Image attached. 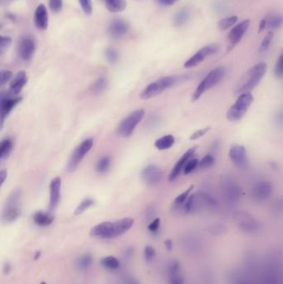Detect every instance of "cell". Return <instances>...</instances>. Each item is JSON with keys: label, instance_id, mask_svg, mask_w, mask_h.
I'll return each mask as SVG.
<instances>
[{"label": "cell", "instance_id": "obj_31", "mask_svg": "<svg viewBox=\"0 0 283 284\" xmlns=\"http://www.w3.org/2000/svg\"><path fill=\"white\" fill-rule=\"evenodd\" d=\"M238 21L237 16H230V17L224 18L220 20L218 22V27L221 31H225L234 25Z\"/></svg>", "mask_w": 283, "mask_h": 284}, {"label": "cell", "instance_id": "obj_15", "mask_svg": "<svg viewBox=\"0 0 283 284\" xmlns=\"http://www.w3.org/2000/svg\"><path fill=\"white\" fill-rule=\"evenodd\" d=\"M223 192L228 203H235L241 198V189L233 179L226 178L223 181Z\"/></svg>", "mask_w": 283, "mask_h": 284}, {"label": "cell", "instance_id": "obj_35", "mask_svg": "<svg viewBox=\"0 0 283 284\" xmlns=\"http://www.w3.org/2000/svg\"><path fill=\"white\" fill-rule=\"evenodd\" d=\"M106 85H107V81H106V78L101 77V78H98L97 81H95L94 83L92 84L91 89L95 93H99L106 88Z\"/></svg>", "mask_w": 283, "mask_h": 284}, {"label": "cell", "instance_id": "obj_30", "mask_svg": "<svg viewBox=\"0 0 283 284\" xmlns=\"http://www.w3.org/2000/svg\"><path fill=\"white\" fill-rule=\"evenodd\" d=\"M189 9L184 8V9H181V10L178 12L177 14H175L174 22H175V24L176 26H182L189 20Z\"/></svg>", "mask_w": 283, "mask_h": 284}, {"label": "cell", "instance_id": "obj_18", "mask_svg": "<svg viewBox=\"0 0 283 284\" xmlns=\"http://www.w3.org/2000/svg\"><path fill=\"white\" fill-rule=\"evenodd\" d=\"M61 180L60 177L53 179L50 183V201H49V210L54 211L59 205L61 195Z\"/></svg>", "mask_w": 283, "mask_h": 284}, {"label": "cell", "instance_id": "obj_52", "mask_svg": "<svg viewBox=\"0 0 283 284\" xmlns=\"http://www.w3.org/2000/svg\"><path fill=\"white\" fill-rule=\"evenodd\" d=\"M266 27V20H263L260 22L259 24V29H258V33H261L262 31H263Z\"/></svg>", "mask_w": 283, "mask_h": 284}, {"label": "cell", "instance_id": "obj_14", "mask_svg": "<svg viewBox=\"0 0 283 284\" xmlns=\"http://www.w3.org/2000/svg\"><path fill=\"white\" fill-rule=\"evenodd\" d=\"M36 50V42L32 37L25 36L20 39L18 45L19 56L23 61H29Z\"/></svg>", "mask_w": 283, "mask_h": 284}, {"label": "cell", "instance_id": "obj_46", "mask_svg": "<svg viewBox=\"0 0 283 284\" xmlns=\"http://www.w3.org/2000/svg\"><path fill=\"white\" fill-rule=\"evenodd\" d=\"M160 226H161V220L157 218L156 220H153L152 222L149 224L148 229L152 233H156L158 231Z\"/></svg>", "mask_w": 283, "mask_h": 284}, {"label": "cell", "instance_id": "obj_22", "mask_svg": "<svg viewBox=\"0 0 283 284\" xmlns=\"http://www.w3.org/2000/svg\"><path fill=\"white\" fill-rule=\"evenodd\" d=\"M34 223L37 225L46 227V226L50 225L54 221L53 215H51L49 213H45V212L39 211L36 214H34Z\"/></svg>", "mask_w": 283, "mask_h": 284}, {"label": "cell", "instance_id": "obj_23", "mask_svg": "<svg viewBox=\"0 0 283 284\" xmlns=\"http://www.w3.org/2000/svg\"><path fill=\"white\" fill-rule=\"evenodd\" d=\"M175 138L172 135H165L164 137H161L155 142L156 146L160 151H165L169 148L172 147L175 144Z\"/></svg>", "mask_w": 283, "mask_h": 284}, {"label": "cell", "instance_id": "obj_49", "mask_svg": "<svg viewBox=\"0 0 283 284\" xmlns=\"http://www.w3.org/2000/svg\"><path fill=\"white\" fill-rule=\"evenodd\" d=\"M11 264L9 263H5V264L3 265V272L4 274H9V272L11 271Z\"/></svg>", "mask_w": 283, "mask_h": 284}, {"label": "cell", "instance_id": "obj_12", "mask_svg": "<svg viewBox=\"0 0 283 284\" xmlns=\"http://www.w3.org/2000/svg\"><path fill=\"white\" fill-rule=\"evenodd\" d=\"M218 51H219L218 45H207L205 47H202L201 49L198 51L197 53H195V55H193L190 59H188L184 62L183 67L185 68H192V67H196L198 65H200L201 62H203L207 57L211 56L214 53H216Z\"/></svg>", "mask_w": 283, "mask_h": 284}, {"label": "cell", "instance_id": "obj_47", "mask_svg": "<svg viewBox=\"0 0 283 284\" xmlns=\"http://www.w3.org/2000/svg\"><path fill=\"white\" fill-rule=\"evenodd\" d=\"M122 284H141L136 279L130 277V276H125L123 278Z\"/></svg>", "mask_w": 283, "mask_h": 284}, {"label": "cell", "instance_id": "obj_27", "mask_svg": "<svg viewBox=\"0 0 283 284\" xmlns=\"http://www.w3.org/2000/svg\"><path fill=\"white\" fill-rule=\"evenodd\" d=\"M101 264L103 267L111 269V270H117L121 267V263L114 256H107L102 258L101 260Z\"/></svg>", "mask_w": 283, "mask_h": 284}, {"label": "cell", "instance_id": "obj_4", "mask_svg": "<svg viewBox=\"0 0 283 284\" xmlns=\"http://www.w3.org/2000/svg\"><path fill=\"white\" fill-rule=\"evenodd\" d=\"M226 70L222 67H216L212 70L211 72H209L199 84L197 88L192 95V101L199 100L204 92L212 89L217 84L220 83V81H222V78H224Z\"/></svg>", "mask_w": 283, "mask_h": 284}, {"label": "cell", "instance_id": "obj_20", "mask_svg": "<svg viewBox=\"0 0 283 284\" xmlns=\"http://www.w3.org/2000/svg\"><path fill=\"white\" fill-rule=\"evenodd\" d=\"M28 82V77L26 74L25 72L21 71L20 73H18L14 79L12 80L10 82V86H9V93L14 97V96H18L20 94V92L22 91V88L24 87L26 83Z\"/></svg>", "mask_w": 283, "mask_h": 284}, {"label": "cell", "instance_id": "obj_43", "mask_svg": "<svg viewBox=\"0 0 283 284\" xmlns=\"http://www.w3.org/2000/svg\"><path fill=\"white\" fill-rule=\"evenodd\" d=\"M211 127L210 126H207L205 128L200 129L198 131H195V133L192 134L189 139L191 141H196V140L200 139L201 137H203L204 135L208 133V131H210Z\"/></svg>", "mask_w": 283, "mask_h": 284}, {"label": "cell", "instance_id": "obj_10", "mask_svg": "<svg viewBox=\"0 0 283 284\" xmlns=\"http://www.w3.org/2000/svg\"><path fill=\"white\" fill-rule=\"evenodd\" d=\"M22 101L21 97H13L9 92H2L0 96V117L1 126L6 117L12 112V110Z\"/></svg>", "mask_w": 283, "mask_h": 284}, {"label": "cell", "instance_id": "obj_42", "mask_svg": "<svg viewBox=\"0 0 283 284\" xmlns=\"http://www.w3.org/2000/svg\"><path fill=\"white\" fill-rule=\"evenodd\" d=\"M81 7L86 15H90L92 12V0H79Z\"/></svg>", "mask_w": 283, "mask_h": 284}, {"label": "cell", "instance_id": "obj_5", "mask_svg": "<svg viewBox=\"0 0 283 284\" xmlns=\"http://www.w3.org/2000/svg\"><path fill=\"white\" fill-rule=\"evenodd\" d=\"M22 207V191L15 189L9 195L3 207L2 218L6 223H12L18 220L21 215Z\"/></svg>", "mask_w": 283, "mask_h": 284}, {"label": "cell", "instance_id": "obj_39", "mask_svg": "<svg viewBox=\"0 0 283 284\" xmlns=\"http://www.w3.org/2000/svg\"><path fill=\"white\" fill-rule=\"evenodd\" d=\"M274 74L277 78L283 77V53L278 58L274 67Z\"/></svg>", "mask_w": 283, "mask_h": 284}, {"label": "cell", "instance_id": "obj_50", "mask_svg": "<svg viewBox=\"0 0 283 284\" xmlns=\"http://www.w3.org/2000/svg\"><path fill=\"white\" fill-rule=\"evenodd\" d=\"M132 254H133V249L131 248H128L124 254V258L125 259H130V258L132 256Z\"/></svg>", "mask_w": 283, "mask_h": 284}, {"label": "cell", "instance_id": "obj_33", "mask_svg": "<svg viewBox=\"0 0 283 284\" xmlns=\"http://www.w3.org/2000/svg\"><path fill=\"white\" fill-rule=\"evenodd\" d=\"M111 164V158L109 156H103L97 164V170L99 173H105L108 170Z\"/></svg>", "mask_w": 283, "mask_h": 284}, {"label": "cell", "instance_id": "obj_6", "mask_svg": "<svg viewBox=\"0 0 283 284\" xmlns=\"http://www.w3.org/2000/svg\"><path fill=\"white\" fill-rule=\"evenodd\" d=\"M176 77H164L149 84L140 95L142 100H149L161 94L177 82Z\"/></svg>", "mask_w": 283, "mask_h": 284}, {"label": "cell", "instance_id": "obj_28", "mask_svg": "<svg viewBox=\"0 0 283 284\" xmlns=\"http://www.w3.org/2000/svg\"><path fill=\"white\" fill-rule=\"evenodd\" d=\"M92 263V256L90 254H83L78 259L76 262V266L79 270H86L87 269Z\"/></svg>", "mask_w": 283, "mask_h": 284}, {"label": "cell", "instance_id": "obj_19", "mask_svg": "<svg viewBox=\"0 0 283 284\" xmlns=\"http://www.w3.org/2000/svg\"><path fill=\"white\" fill-rule=\"evenodd\" d=\"M129 29L127 22L121 20H116L109 26L108 33L112 39H118L126 34Z\"/></svg>", "mask_w": 283, "mask_h": 284}, {"label": "cell", "instance_id": "obj_32", "mask_svg": "<svg viewBox=\"0 0 283 284\" xmlns=\"http://www.w3.org/2000/svg\"><path fill=\"white\" fill-rule=\"evenodd\" d=\"M93 204H94V201L93 200L89 198L85 199L77 207V209H75V212H74V215H80L81 214H83L84 212L87 210L90 207H92Z\"/></svg>", "mask_w": 283, "mask_h": 284}, {"label": "cell", "instance_id": "obj_54", "mask_svg": "<svg viewBox=\"0 0 283 284\" xmlns=\"http://www.w3.org/2000/svg\"><path fill=\"white\" fill-rule=\"evenodd\" d=\"M277 121H278V123L281 124V125H283V113H280V114L278 115V117H277Z\"/></svg>", "mask_w": 283, "mask_h": 284}, {"label": "cell", "instance_id": "obj_8", "mask_svg": "<svg viewBox=\"0 0 283 284\" xmlns=\"http://www.w3.org/2000/svg\"><path fill=\"white\" fill-rule=\"evenodd\" d=\"M92 145H93V139L88 138L81 142L80 145L76 148L70 157L69 162L67 164V170L69 172H73L78 168L86 154L91 151Z\"/></svg>", "mask_w": 283, "mask_h": 284}, {"label": "cell", "instance_id": "obj_29", "mask_svg": "<svg viewBox=\"0 0 283 284\" xmlns=\"http://www.w3.org/2000/svg\"><path fill=\"white\" fill-rule=\"evenodd\" d=\"M283 25V15L275 14L266 20V27L272 29H278Z\"/></svg>", "mask_w": 283, "mask_h": 284}, {"label": "cell", "instance_id": "obj_9", "mask_svg": "<svg viewBox=\"0 0 283 284\" xmlns=\"http://www.w3.org/2000/svg\"><path fill=\"white\" fill-rule=\"evenodd\" d=\"M228 156L233 164L239 169H246L249 164L247 150L244 145L234 143L231 145Z\"/></svg>", "mask_w": 283, "mask_h": 284}, {"label": "cell", "instance_id": "obj_2", "mask_svg": "<svg viewBox=\"0 0 283 284\" xmlns=\"http://www.w3.org/2000/svg\"><path fill=\"white\" fill-rule=\"evenodd\" d=\"M267 65L265 62H258L247 70L242 76L235 87V94L240 95L245 92H251L258 86L266 74Z\"/></svg>", "mask_w": 283, "mask_h": 284}, {"label": "cell", "instance_id": "obj_48", "mask_svg": "<svg viewBox=\"0 0 283 284\" xmlns=\"http://www.w3.org/2000/svg\"><path fill=\"white\" fill-rule=\"evenodd\" d=\"M7 176H8V173L5 170H1V172H0V181H1V186L3 185V183H4V181H5L6 178H7Z\"/></svg>", "mask_w": 283, "mask_h": 284}, {"label": "cell", "instance_id": "obj_34", "mask_svg": "<svg viewBox=\"0 0 283 284\" xmlns=\"http://www.w3.org/2000/svg\"><path fill=\"white\" fill-rule=\"evenodd\" d=\"M215 164V159H214V156H212L210 154H208L206 156H203L202 160L200 161L199 163V167L201 169H208L210 168Z\"/></svg>", "mask_w": 283, "mask_h": 284}, {"label": "cell", "instance_id": "obj_55", "mask_svg": "<svg viewBox=\"0 0 283 284\" xmlns=\"http://www.w3.org/2000/svg\"><path fill=\"white\" fill-rule=\"evenodd\" d=\"M41 251H38V252H36V254H35V255H34V259H40V257H41Z\"/></svg>", "mask_w": 283, "mask_h": 284}, {"label": "cell", "instance_id": "obj_56", "mask_svg": "<svg viewBox=\"0 0 283 284\" xmlns=\"http://www.w3.org/2000/svg\"><path fill=\"white\" fill-rule=\"evenodd\" d=\"M41 284H46V283H44V282H42V283H41Z\"/></svg>", "mask_w": 283, "mask_h": 284}, {"label": "cell", "instance_id": "obj_11", "mask_svg": "<svg viewBox=\"0 0 283 284\" xmlns=\"http://www.w3.org/2000/svg\"><path fill=\"white\" fill-rule=\"evenodd\" d=\"M249 25L250 20H245L232 28L228 35V47L227 49L228 53L233 50V48L239 44L243 37L244 36L245 33L249 28Z\"/></svg>", "mask_w": 283, "mask_h": 284}, {"label": "cell", "instance_id": "obj_36", "mask_svg": "<svg viewBox=\"0 0 283 284\" xmlns=\"http://www.w3.org/2000/svg\"><path fill=\"white\" fill-rule=\"evenodd\" d=\"M273 37H274V34L272 32H268L266 34V36L264 37L263 40V42H261V45H260V47H259V52L260 53H264L269 48L270 45L272 43Z\"/></svg>", "mask_w": 283, "mask_h": 284}, {"label": "cell", "instance_id": "obj_41", "mask_svg": "<svg viewBox=\"0 0 283 284\" xmlns=\"http://www.w3.org/2000/svg\"><path fill=\"white\" fill-rule=\"evenodd\" d=\"M156 255V249L150 245L145 246L144 249V259L147 262H151Z\"/></svg>", "mask_w": 283, "mask_h": 284}, {"label": "cell", "instance_id": "obj_25", "mask_svg": "<svg viewBox=\"0 0 283 284\" xmlns=\"http://www.w3.org/2000/svg\"><path fill=\"white\" fill-rule=\"evenodd\" d=\"M193 189H194V185H190L188 189H186L185 191H183V193H181V195H178L174 201V203H173L174 210H179V209L183 208V205H184L187 200L189 199V195H191Z\"/></svg>", "mask_w": 283, "mask_h": 284}, {"label": "cell", "instance_id": "obj_17", "mask_svg": "<svg viewBox=\"0 0 283 284\" xmlns=\"http://www.w3.org/2000/svg\"><path fill=\"white\" fill-rule=\"evenodd\" d=\"M142 178L145 184L156 185L159 184L163 178V173L156 165L150 164L142 170Z\"/></svg>", "mask_w": 283, "mask_h": 284}, {"label": "cell", "instance_id": "obj_21", "mask_svg": "<svg viewBox=\"0 0 283 284\" xmlns=\"http://www.w3.org/2000/svg\"><path fill=\"white\" fill-rule=\"evenodd\" d=\"M34 23L37 28L40 30L47 29L48 26V14L47 8L44 4H39L37 7L36 11L34 14Z\"/></svg>", "mask_w": 283, "mask_h": 284}, {"label": "cell", "instance_id": "obj_24", "mask_svg": "<svg viewBox=\"0 0 283 284\" xmlns=\"http://www.w3.org/2000/svg\"><path fill=\"white\" fill-rule=\"evenodd\" d=\"M106 6L111 13H121L126 9V0H105Z\"/></svg>", "mask_w": 283, "mask_h": 284}, {"label": "cell", "instance_id": "obj_3", "mask_svg": "<svg viewBox=\"0 0 283 284\" xmlns=\"http://www.w3.org/2000/svg\"><path fill=\"white\" fill-rule=\"evenodd\" d=\"M253 101L254 98L251 92H245L239 95L235 102L229 107L227 112V119L233 122L241 120L249 110Z\"/></svg>", "mask_w": 283, "mask_h": 284}, {"label": "cell", "instance_id": "obj_13", "mask_svg": "<svg viewBox=\"0 0 283 284\" xmlns=\"http://www.w3.org/2000/svg\"><path fill=\"white\" fill-rule=\"evenodd\" d=\"M273 187L269 181H261L257 182L252 189V197L258 202H264L271 197Z\"/></svg>", "mask_w": 283, "mask_h": 284}, {"label": "cell", "instance_id": "obj_53", "mask_svg": "<svg viewBox=\"0 0 283 284\" xmlns=\"http://www.w3.org/2000/svg\"><path fill=\"white\" fill-rule=\"evenodd\" d=\"M164 244H165V247H166L168 250H171V249H172L173 243L172 242H171V240H166V241L164 242Z\"/></svg>", "mask_w": 283, "mask_h": 284}, {"label": "cell", "instance_id": "obj_44", "mask_svg": "<svg viewBox=\"0 0 283 284\" xmlns=\"http://www.w3.org/2000/svg\"><path fill=\"white\" fill-rule=\"evenodd\" d=\"M62 0H49V7L53 13H59L62 9Z\"/></svg>", "mask_w": 283, "mask_h": 284}, {"label": "cell", "instance_id": "obj_40", "mask_svg": "<svg viewBox=\"0 0 283 284\" xmlns=\"http://www.w3.org/2000/svg\"><path fill=\"white\" fill-rule=\"evenodd\" d=\"M199 160L197 159H191L189 161L187 164H186L185 167L183 169V172L185 176L189 175L190 173L193 172L194 170L199 166Z\"/></svg>", "mask_w": 283, "mask_h": 284}, {"label": "cell", "instance_id": "obj_37", "mask_svg": "<svg viewBox=\"0 0 283 284\" xmlns=\"http://www.w3.org/2000/svg\"><path fill=\"white\" fill-rule=\"evenodd\" d=\"M12 39L10 37L1 36L0 38V55L3 56V54L8 51L11 46Z\"/></svg>", "mask_w": 283, "mask_h": 284}, {"label": "cell", "instance_id": "obj_51", "mask_svg": "<svg viewBox=\"0 0 283 284\" xmlns=\"http://www.w3.org/2000/svg\"><path fill=\"white\" fill-rule=\"evenodd\" d=\"M163 5L170 6L176 3L178 0H160Z\"/></svg>", "mask_w": 283, "mask_h": 284}, {"label": "cell", "instance_id": "obj_45", "mask_svg": "<svg viewBox=\"0 0 283 284\" xmlns=\"http://www.w3.org/2000/svg\"><path fill=\"white\" fill-rule=\"evenodd\" d=\"M12 77L11 71L9 70H2L0 73V85L3 86L10 80Z\"/></svg>", "mask_w": 283, "mask_h": 284}, {"label": "cell", "instance_id": "obj_16", "mask_svg": "<svg viewBox=\"0 0 283 284\" xmlns=\"http://www.w3.org/2000/svg\"><path fill=\"white\" fill-rule=\"evenodd\" d=\"M197 146H194V147L190 148L188 151H186L185 153L183 154V156H181V159L179 160L175 166L173 167L171 172L169 174V181H174L178 178V176L181 175V171L183 170L185 167L186 164L192 159V157L194 156L195 152L197 151Z\"/></svg>", "mask_w": 283, "mask_h": 284}, {"label": "cell", "instance_id": "obj_26", "mask_svg": "<svg viewBox=\"0 0 283 284\" xmlns=\"http://www.w3.org/2000/svg\"><path fill=\"white\" fill-rule=\"evenodd\" d=\"M13 149V142L9 138H5L0 144V159L5 160L9 157Z\"/></svg>", "mask_w": 283, "mask_h": 284}, {"label": "cell", "instance_id": "obj_7", "mask_svg": "<svg viewBox=\"0 0 283 284\" xmlns=\"http://www.w3.org/2000/svg\"><path fill=\"white\" fill-rule=\"evenodd\" d=\"M144 111L142 109L132 112L131 114L129 115L120 122L117 126V134L120 137H125V138L131 137L135 129L136 128V126L144 118Z\"/></svg>", "mask_w": 283, "mask_h": 284}, {"label": "cell", "instance_id": "obj_1", "mask_svg": "<svg viewBox=\"0 0 283 284\" xmlns=\"http://www.w3.org/2000/svg\"><path fill=\"white\" fill-rule=\"evenodd\" d=\"M134 222L131 218H124L114 222H103L93 227L90 234L99 239H115L129 231Z\"/></svg>", "mask_w": 283, "mask_h": 284}, {"label": "cell", "instance_id": "obj_38", "mask_svg": "<svg viewBox=\"0 0 283 284\" xmlns=\"http://www.w3.org/2000/svg\"><path fill=\"white\" fill-rule=\"evenodd\" d=\"M106 58L110 63L114 64V63H116L118 61L119 54H118V52L115 48L109 47L106 50Z\"/></svg>", "mask_w": 283, "mask_h": 284}]
</instances>
